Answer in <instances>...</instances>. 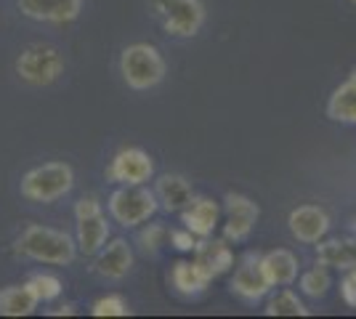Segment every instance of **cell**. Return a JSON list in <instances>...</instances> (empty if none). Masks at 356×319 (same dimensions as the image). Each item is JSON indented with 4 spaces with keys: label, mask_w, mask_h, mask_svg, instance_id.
Masks as SVG:
<instances>
[{
    "label": "cell",
    "mask_w": 356,
    "mask_h": 319,
    "mask_svg": "<svg viewBox=\"0 0 356 319\" xmlns=\"http://www.w3.org/2000/svg\"><path fill=\"white\" fill-rule=\"evenodd\" d=\"M40 304L35 298V293L24 285H8L0 290V314L3 317H30L35 306Z\"/></svg>",
    "instance_id": "cell-21"
},
{
    "label": "cell",
    "mask_w": 356,
    "mask_h": 319,
    "mask_svg": "<svg viewBox=\"0 0 356 319\" xmlns=\"http://www.w3.org/2000/svg\"><path fill=\"white\" fill-rule=\"evenodd\" d=\"M90 314L93 317H128L131 309H128V301L122 295L112 293V295H104V298H99L96 304L90 306Z\"/></svg>",
    "instance_id": "cell-25"
},
{
    "label": "cell",
    "mask_w": 356,
    "mask_h": 319,
    "mask_svg": "<svg viewBox=\"0 0 356 319\" xmlns=\"http://www.w3.org/2000/svg\"><path fill=\"white\" fill-rule=\"evenodd\" d=\"M170 279H173V288L178 293H184V295H200L213 282L194 261H176L173 263V272H170Z\"/></svg>",
    "instance_id": "cell-20"
},
{
    "label": "cell",
    "mask_w": 356,
    "mask_h": 319,
    "mask_svg": "<svg viewBox=\"0 0 356 319\" xmlns=\"http://www.w3.org/2000/svg\"><path fill=\"white\" fill-rule=\"evenodd\" d=\"M354 3H356V0H354Z\"/></svg>",
    "instance_id": "cell-30"
},
{
    "label": "cell",
    "mask_w": 356,
    "mask_h": 319,
    "mask_svg": "<svg viewBox=\"0 0 356 319\" xmlns=\"http://www.w3.org/2000/svg\"><path fill=\"white\" fill-rule=\"evenodd\" d=\"M266 314L268 317H306L309 309L303 306V301L298 298L293 290H280L277 295L268 298Z\"/></svg>",
    "instance_id": "cell-22"
},
{
    "label": "cell",
    "mask_w": 356,
    "mask_h": 319,
    "mask_svg": "<svg viewBox=\"0 0 356 319\" xmlns=\"http://www.w3.org/2000/svg\"><path fill=\"white\" fill-rule=\"evenodd\" d=\"M330 288H332V277L322 263L300 274V293L309 295V298H325Z\"/></svg>",
    "instance_id": "cell-23"
},
{
    "label": "cell",
    "mask_w": 356,
    "mask_h": 319,
    "mask_svg": "<svg viewBox=\"0 0 356 319\" xmlns=\"http://www.w3.org/2000/svg\"><path fill=\"white\" fill-rule=\"evenodd\" d=\"M106 176H109V181L120 183V186H138V183L152 181L154 160H152V154L138 147H125L112 157Z\"/></svg>",
    "instance_id": "cell-8"
},
{
    "label": "cell",
    "mask_w": 356,
    "mask_h": 319,
    "mask_svg": "<svg viewBox=\"0 0 356 319\" xmlns=\"http://www.w3.org/2000/svg\"><path fill=\"white\" fill-rule=\"evenodd\" d=\"M221 218V208L208 197H194L184 211H181V224L189 229L194 237H210Z\"/></svg>",
    "instance_id": "cell-15"
},
{
    "label": "cell",
    "mask_w": 356,
    "mask_h": 319,
    "mask_svg": "<svg viewBox=\"0 0 356 319\" xmlns=\"http://www.w3.org/2000/svg\"><path fill=\"white\" fill-rule=\"evenodd\" d=\"M287 227L298 243L314 245L325 240V234L330 231V215L316 205H298L287 218Z\"/></svg>",
    "instance_id": "cell-12"
},
{
    "label": "cell",
    "mask_w": 356,
    "mask_h": 319,
    "mask_svg": "<svg viewBox=\"0 0 356 319\" xmlns=\"http://www.w3.org/2000/svg\"><path fill=\"white\" fill-rule=\"evenodd\" d=\"M327 117L346 125H356V75H351L332 91L327 101Z\"/></svg>",
    "instance_id": "cell-19"
},
{
    "label": "cell",
    "mask_w": 356,
    "mask_h": 319,
    "mask_svg": "<svg viewBox=\"0 0 356 319\" xmlns=\"http://www.w3.org/2000/svg\"><path fill=\"white\" fill-rule=\"evenodd\" d=\"M131 269H134V250L122 237L104 245L93 261V272L104 279H122Z\"/></svg>",
    "instance_id": "cell-13"
},
{
    "label": "cell",
    "mask_w": 356,
    "mask_h": 319,
    "mask_svg": "<svg viewBox=\"0 0 356 319\" xmlns=\"http://www.w3.org/2000/svg\"><path fill=\"white\" fill-rule=\"evenodd\" d=\"M226 227H223V237L242 243L250 237V231L258 224V205L245 195H226Z\"/></svg>",
    "instance_id": "cell-10"
},
{
    "label": "cell",
    "mask_w": 356,
    "mask_h": 319,
    "mask_svg": "<svg viewBox=\"0 0 356 319\" xmlns=\"http://www.w3.org/2000/svg\"><path fill=\"white\" fill-rule=\"evenodd\" d=\"M154 195H157L160 208L168 213H181L194 199V192H192V186H189V181H186L184 176H176V173L160 176L157 183H154Z\"/></svg>",
    "instance_id": "cell-16"
},
{
    "label": "cell",
    "mask_w": 356,
    "mask_h": 319,
    "mask_svg": "<svg viewBox=\"0 0 356 319\" xmlns=\"http://www.w3.org/2000/svg\"><path fill=\"white\" fill-rule=\"evenodd\" d=\"M261 266L266 272L271 288H287L298 279V259L296 253L277 247V250H268L266 256H261Z\"/></svg>",
    "instance_id": "cell-17"
},
{
    "label": "cell",
    "mask_w": 356,
    "mask_h": 319,
    "mask_svg": "<svg viewBox=\"0 0 356 319\" xmlns=\"http://www.w3.org/2000/svg\"><path fill=\"white\" fill-rule=\"evenodd\" d=\"M170 243L181 253H192L194 247H197V237H194L189 229H176V231H170Z\"/></svg>",
    "instance_id": "cell-27"
},
{
    "label": "cell",
    "mask_w": 356,
    "mask_h": 319,
    "mask_svg": "<svg viewBox=\"0 0 356 319\" xmlns=\"http://www.w3.org/2000/svg\"><path fill=\"white\" fill-rule=\"evenodd\" d=\"M163 30L173 38H194L205 24L202 0H152Z\"/></svg>",
    "instance_id": "cell-5"
},
{
    "label": "cell",
    "mask_w": 356,
    "mask_h": 319,
    "mask_svg": "<svg viewBox=\"0 0 356 319\" xmlns=\"http://www.w3.org/2000/svg\"><path fill=\"white\" fill-rule=\"evenodd\" d=\"M316 261L327 269L351 272L356 269V240H330L316 245Z\"/></svg>",
    "instance_id": "cell-18"
},
{
    "label": "cell",
    "mask_w": 356,
    "mask_h": 319,
    "mask_svg": "<svg viewBox=\"0 0 356 319\" xmlns=\"http://www.w3.org/2000/svg\"><path fill=\"white\" fill-rule=\"evenodd\" d=\"M109 215L118 221L120 227L134 229L147 224L154 213L160 211V202H157V195L149 192L144 183L138 186H120L109 195Z\"/></svg>",
    "instance_id": "cell-4"
},
{
    "label": "cell",
    "mask_w": 356,
    "mask_h": 319,
    "mask_svg": "<svg viewBox=\"0 0 356 319\" xmlns=\"http://www.w3.org/2000/svg\"><path fill=\"white\" fill-rule=\"evenodd\" d=\"M51 314H74V306L67 304V306H61V309H56V311H51Z\"/></svg>",
    "instance_id": "cell-29"
},
{
    "label": "cell",
    "mask_w": 356,
    "mask_h": 319,
    "mask_svg": "<svg viewBox=\"0 0 356 319\" xmlns=\"http://www.w3.org/2000/svg\"><path fill=\"white\" fill-rule=\"evenodd\" d=\"M16 75L30 85H51L64 75V59L54 46L35 43V46H27L19 54Z\"/></svg>",
    "instance_id": "cell-6"
},
{
    "label": "cell",
    "mask_w": 356,
    "mask_h": 319,
    "mask_svg": "<svg viewBox=\"0 0 356 319\" xmlns=\"http://www.w3.org/2000/svg\"><path fill=\"white\" fill-rule=\"evenodd\" d=\"M168 72L163 54L149 43H134L122 51L120 56V75L125 80L128 88L134 91H149L160 85Z\"/></svg>",
    "instance_id": "cell-3"
},
{
    "label": "cell",
    "mask_w": 356,
    "mask_h": 319,
    "mask_svg": "<svg viewBox=\"0 0 356 319\" xmlns=\"http://www.w3.org/2000/svg\"><path fill=\"white\" fill-rule=\"evenodd\" d=\"M74 186V170L67 163H43L32 167L22 176L19 192L30 202H43L51 205L56 199L67 197Z\"/></svg>",
    "instance_id": "cell-2"
},
{
    "label": "cell",
    "mask_w": 356,
    "mask_h": 319,
    "mask_svg": "<svg viewBox=\"0 0 356 319\" xmlns=\"http://www.w3.org/2000/svg\"><path fill=\"white\" fill-rule=\"evenodd\" d=\"M341 293H343V301H346V304L356 306V269H351V272L343 277Z\"/></svg>",
    "instance_id": "cell-28"
},
{
    "label": "cell",
    "mask_w": 356,
    "mask_h": 319,
    "mask_svg": "<svg viewBox=\"0 0 356 319\" xmlns=\"http://www.w3.org/2000/svg\"><path fill=\"white\" fill-rule=\"evenodd\" d=\"M16 253L30 261H38V263L70 266L77 256V243L59 229L30 224L16 237Z\"/></svg>",
    "instance_id": "cell-1"
},
{
    "label": "cell",
    "mask_w": 356,
    "mask_h": 319,
    "mask_svg": "<svg viewBox=\"0 0 356 319\" xmlns=\"http://www.w3.org/2000/svg\"><path fill=\"white\" fill-rule=\"evenodd\" d=\"M74 218H77V253L83 256H96L106 245L109 237V224L106 215L96 197H83L74 205Z\"/></svg>",
    "instance_id": "cell-7"
},
{
    "label": "cell",
    "mask_w": 356,
    "mask_h": 319,
    "mask_svg": "<svg viewBox=\"0 0 356 319\" xmlns=\"http://www.w3.org/2000/svg\"><path fill=\"white\" fill-rule=\"evenodd\" d=\"M194 263L208 274L210 279H216V277H221L234 266V253L226 245V240L202 237V243H197V247H194Z\"/></svg>",
    "instance_id": "cell-14"
},
{
    "label": "cell",
    "mask_w": 356,
    "mask_h": 319,
    "mask_svg": "<svg viewBox=\"0 0 356 319\" xmlns=\"http://www.w3.org/2000/svg\"><path fill=\"white\" fill-rule=\"evenodd\" d=\"M232 293L242 298L245 304H258L261 298H266L268 290H271V282H268L266 272L261 266V256H252L248 253L245 259L239 261V266L234 269V277L229 282Z\"/></svg>",
    "instance_id": "cell-9"
},
{
    "label": "cell",
    "mask_w": 356,
    "mask_h": 319,
    "mask_svg": "<svg viewBox=\"0 0 356 319\" xmlns=\"http://www.w3.org/2000/svg\"><path fill=\"white\" fill-rule=\"evenodd\" d=\"M27 288L35 293L38 301H56L61 293H64V282H61L56 274H48V272H38L32 274L27 279Z\"/></svg>",
    "instance_id": "cell-24"
},
{
    "label": "cell",
    "mask_w": 356,
    "mask_h": 319,
    "mask_svg": "<svg viewBox=\"0 0 356 319\" xmlns=\"http://www.w3.org/2000/svg\"><path fill=\"white\" fill-rule=\"evenodd\" d=\"M16 6L27 19L48 24L74 22L83 11V0H16Z\"/></svg>",
    "instance_id": "cell-11"
},
{
    "label": "cell",
    "mask_w": 356,
    "mask_h": 319,
    "mask_svg": "<svg viewBox=\"0 0 356 319\" xmlns=\"http://www.w3.org/2000/svg\"><path fill=\"white\" fill-rule=\"evenodd\" d=\"M165 237H168V231H165L163 224H149L147 229H141L138 231V243H141V247L147 250V253H160V247H163Z\"/></svg>",
    "instance_id": "cell-26"
}]
</instances>
